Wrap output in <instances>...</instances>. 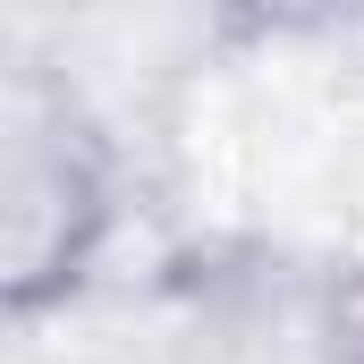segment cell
Segmentation results:
<instances>
[{"mask_svg": "<svg viewBox=\"0 0 364 364\" xmlns=\"http://www.w3.org/2000/svg\"><path fill=\"white\" fill-rule=\"evenodd\" d=\"M119 229V178L110 153L68 102H17L9 144V314L34 322L85 288L93 255Z\"/></svg>", "mask_w": 364, "mask_h": 364, "instance_id": "1", "label": "cell"}]
</instances>
